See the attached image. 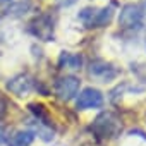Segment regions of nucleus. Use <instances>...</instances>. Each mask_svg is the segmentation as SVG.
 Segmentation results:
<instances>
[{
	"label": "nucleus",
	"mask_w": 146,
	"mask_h": 146,
	"mask_svg": "<svg viewBox=\"0 0 146 146\" xmlns=\"http://www.w3.org/2000/svg\"><path fill=\"white\" fill-rule=\"evenodd\" d=\"M29 110L35 113V117L38 119V122H41L46 127H52V119H50V115H48V112H46V108L43 105H40V103H29Z\"/></svg>",
	"instance_id": "obj_11"
},
{
	"label": "nucleus",
	"mask_w": 146,
	"mask_h": 146,
	"mask_svg": "<svg viewBox=\"0 0 146 146\" xmlns=\"http://www.w3.org/2000/svg\"><path fill=\"white\" fill-rule=\"evenodd\" d=\"M35 141V132L31 131H17L7 139V146H31Z\"/></svg>",
	"instance_id": "obj_9"
},
{
	"label": "nucleus",
	"mask_w": 146,
	"mask_h": 146,
	"mask_svg": "<svg viewBox=\"0 0 146 146\" xmlns=\"http://www.w3.org/2000/svg\"><path fill=\"white\" fill-rule=\"evenodd\" d=\"M90 129L98 139H110L122 131V124L112 112H103L95 119Z\"/></svg>",
	"instance_id": "obj_1"
},
{
	"label": "nucleus",
	"mask_w": 146,
	"mask_h": 146,
	"mask_svg": "<svg viewBox=\"0 0 146 146\" xmlns=\"http://www.w3.org/2000/svg\"><path fill=\"white\" fill-rule=\"evenodd\" d=\"M53 21L48 14L38 16L31 24H29V31L41 41H52L53 40Z\"/></svg>",
	"instance_id": "obj_5"
},
{
	"label": "nucleus",
	"mask_w": 146,
	"mask_h": 146,
	"mask_svg": "<svg viewBox=\"0 0 146 146\" xmlns=\"http://www.w3.org/2000/svg\"><path fill=\"white\" fill-rule=\"evenodd\" d=\"M117 74H119V69H117L113 64H110V62L95 58V60H91V64H90V76H93V78H96V79L110 81V79H113Z\"/></svg>",
	"instance_id": "obj_7"
},
{
	"label": "nucleus",
	"mask_w": 146,
	"mask_h": 146,
	"mask_svg": "<svg viewBox=\"0 0 146 146\" xmlns=\"http://www.w3.org/2000/svg\"><path fill=\"white\" fill-rule=\"evenodd\" d=\"M5 141V132H4V129L2 127H0V144H2Z\"/></svg>",
	"instance_id": "obj_15"
},
{
	"label": "nucleus",
	"mask_w": 146,
	"mask_h": 146,
	"mask_svg": "<svg viewBox=\"0 0 146 146\" xmlns=\"http://www.w3.org/2000/svg\"><path fill=\"white\" fill-rule=\"evenodd\" d=\"M29 9V2H19V4H14L12 7H9L7 9V12L9 14H12V16H23V12H26Z\"/></svg>",
	"instance_id": "obj_12"
},
{
	"label": "nucleus",
	"mask_w": 146,
	"mask_h": 146,
	"mask_svg": "<svg viewBox=\"0 0 146 146\" xmlns=\"http://www.w3.org/2000/svg\"><path fill=\"white\" fill-rule=\"evenodd\" d=\"M79 86H81V81L78 78H74V76H64V78H60L55 83V95L60 100L69 102V100H72L78 95Z\"/></svg>",
	"instance_id": "obj_4"
},
{
	"label": "nucleus",
	"mask_w": 146,
	"mask_h": 146,
	"mask_svg": "<svg viewBox=\"0 0 146 146\" xmlns=\"http://www.w3.org/2000/svg\"><path fill=\"white\" fill-rule=\"evenodd\" d=\"M7 88H9L12 93L23 96L24 93H28V91L33 90V79H31L28 74H19V76L12 78V79L7 83Z\"/></svg>",
	"instance_id": "obj_8"
},
{
	"label": "nucleus",
	"mask_w": 146,
	"mask_h": 146,
	"mask_svg": "<svg viewBox=\"0 0 146 146\" xmlns=\"http://www.w3.org/2000/svg\"><path fill=\"white\" fill-rule=\"evenodd\" d=\"M4 2H12V0H0V4H4Z\"/></svg>",
	"instance_id": "obj_16"
},
{
	"label": "nucleus",
	"mask_w": 146,
	"mask_h": 146,
	"mask_svg": "<svg viewBox=\"0 0 146 146\" xmlns=\"http://www.w3.org/2000/svg\"><path fill=\"white\" fill-rule=\"evenodd\" d=\"M113 5L115 4H110L108 7H103V9L86 7L79 12V19L86 24V28H103L110 24L113 17Z\"/></svg>",
	"instance_id": "obj_2"
},
{
	"label": "nucleus",
	"mask_w": 146,
	"mask_h": 146,
	"mask_svg": "<svg viewBox=\"0 0 146 146\" xmlns=\"http://www.w3.org/2000/svg\"><path fill=\"white\" fill-rule=\"evenodd\" d=\"M72 4H76V0H57L58 7H70Z\"/></svg>",
	"instance_id": "obj_14"
},
{
	"label": "nucleus",
	"mask_w": 146,
	"mask_h": 146,
	"mask_svg": "<svg viewBox=\"0 0 146 146\" xmlns=\"http://www.w3.org/2000/svg\"><path fill=\"white\" fill-rule=\"evenodd\" d=\"M58 65L60 67H69V69H81L83 65V57L79 53H70V52H62L58 57Z\"/></svg>",
	"instance_id": "obj_10"
},
{
	"label": "nucleus",
	"mask_w": 146,
	"mask_h": 146,
	"mask_svg": "<svg viewBox=\"0 0 146 146\" xmlns=\"http://www.w3.org/2000/svg\"><path fill=\"white\" fill-rule=\"evenodd\" d=\"M7 113V98L4 96V93L0 91V120H2Z\"/></svg>",
	"instance_id": "obj_13"
},
{
	"label": "nucleus",
	"mask_w": 146,
	"mask_h": 146,
	"mask_svg": "<svg viewBox=\"0 0 146 146\" xmlns=\"http://www.w3.org/2000/svg\"><path fill=\"white\" fill-rule=\"evenodd\" d=\"M102 105H103V95H102V91H98L95 88H84L76 100V107L79 110L100 108Z\"/></svg>",
	"instance_id": "obj_6"
},
{
	"label": "nucleus",
	"mask_w": 146,
	"mask_h": 146,
	"mask_svg": "<svg viewBox=\"0 0 146 146\" xmlns=\"http://www.w3.org/2000/svg\"><path fill=\"white\" fill-rule=\"evenodd\" d=\"M144 17V11L141 5L137 4H127L122 7L120 14H119V26L124 28V29H132V28H137L141 24Z\"/></svg>",
	"instance_id": "obj_3"
}]
</instances>
